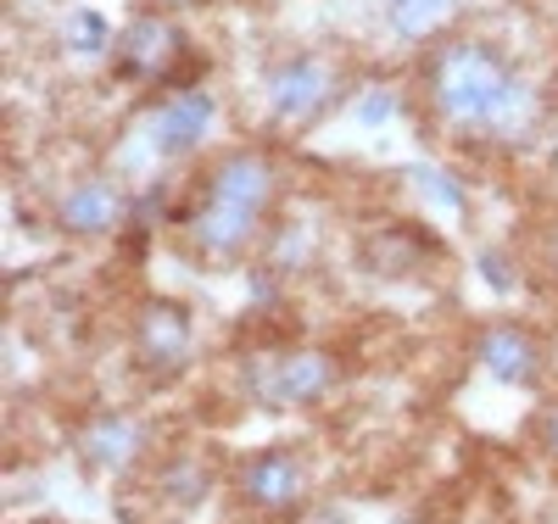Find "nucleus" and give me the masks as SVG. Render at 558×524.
<instances>
[{
    "label": "nucleus",
    "mask_w": 558,
    "mask_h": 524,
    "mask_svg": "<svg viewBox=\"0 0 558 524\" xmlns=\"http://www.w3.org/2000/svg\"><path fill=\"white\" fill-rule=\"evenodd\" d=\"M336 386V357L324 352H279L246 368V397L257 407H302Z\"/></svg>",
    "instance_id": "2"
},
{
    "label": "nucleus",
    "mask_w": 558,
    "mask_h": 524,
    "mask_svg": "<svg viewBox=\"0 0 558 524\" xmlns=\"http://www.w3.org/2000/svg\"><path fill=\"white\" fill-rule=\"evenodd\" d=\"M173 51H179V39H173V28H168L162 17H146V23H134V28H129V68L157 73Z\"/></svg>",
    "instance_id": "12"
},
{
    "label": "nucleus",
    "mask_w": 558,
    "mask_h": 524,
    "mask_svg": "<svg viewBox=\"0 0 558 524\" xmlns=\"http://www.w3.org/2000/svg\"><path fill=\"white\" fill-rule=\"evenodd\" d=\"M202 486H207V474H202L196 463H191V468H173V474H168V491H173L179 502H196V497H202Z\"/></svg>",
    "instance_id": "15"
},
{
    "label": "nucleus",
    "mask_w": 558,
    "mask_h": 524,
    "mask_svg": "<svg viewBox=\"0 0 558 524\" xmlns=\"http://www.w3.org/2000/svg\"><path fill=\"white\" fill-rule=\"evenodd\" d=\"M134 352L151 374H173L184 352H191V313L179 302H146L134 324Z\"/></svg>",
    "instance_id": "3"
},
{
    "label": "nucleus",
    "mask_w": 558,
    "mask_h": 524,
    "mask_svg": "<svg viewBox=\"0 0 558 524\" xmlns=\"http://www.w3.org/2000/svg\"><path fill=\"white\" fill-rule=\"evenodd\" d=\"M363 118H368V123H380V118H391V95H375V101L363 107Z\"/></svg>",
    "instance_id": "16"
},
{
    "label": "nucleus",
    "mask_w": 558,
    "mask_h": 524,
    "mask_svg": "<svg viewBox=\"0 0 558 524\" xmlns=\"http://www.w3.org/2000/svg\"><path fill=\"white\" fill-rule=\"evenodd\" d=\"M207 123H213V101H207V95H179V101H168L157 112V146L162 151H191L196 139L207 134Z\"/></svg>",
    "instance_id": "10"
},
{
    "label": "nucleus",
    "mask_w": 558,
    "mask_h": 524,
    "mask_svg": "<svg viewBox=\"0 0 558 524\" xmlns=\"http://www.w3.org/2000/svg\"><path fill=\"white\" fill-rule=\"evenodd\" d=\"M213 196L241 207V212H263L268 196H274V173L263 157H229L218 173H213Z\"/></svg>",
    "instance_id": "6"
},
{
    "label": "nucleus",
    "mask_w": 558,
    "mask_h": 524,
    "mask_svg": "<svg viewBox=\"0 0 558 524\" xmlns=\"http://www.w3.org/2000/svg\"><path fill=\"white\" fill-rule=\"evenodd\" d=\"M386 17L402 28V34H425L447 17V0H386Z\"/></svg>",
    "instance_id": "13"
},
{
    "label": "nucleus",
    "mask_w": 558,
    "mask_h": 524,
    "mask_svg": "<svg viewBox=\"0 0 558 524\" xmlns=\"http://www.w3.org/2000/svg\"><path fill=\"white\" fill-rule=\"evenodd\" d=\"M140 447H146V430H140L134 418H123V413H101V418L84 430V458H89V463H101V468H123V463H134Z\"/></svg>",
    "instance_id": "9"
},
{
    "label": "nucleus",
    "mask_w": 558,
    "mask_h": 524,
    "mask_svg": "<svg viewBox=\"0 0 558 524\" xmlns=\"http://www.w3.org/2000/svg\"><path fill=\"white\" fill-rule=\"evenodd\" d=\"M436 107L470 129H514L531 112L525 84L481 45H458L436 68Z\"/></svg>",
    "instance_id": "1"
},
{
    "label": "nucleus",
    "mask_w": 558,
    "mask_h": 524,
    "mask_svg": "<svg viewBox=\"0 0 558 524\" xmlns=\"http://www.w3.org/2000/svg\"><path fill=\"white\" fill-rule=\"evenodd\" d=\"M542 441H547V452L558 458V407L547 413V424H542Z\"/></svg>",
    "instance_id": "17"
},
{
    "label": "nucleus",
    "mask_w": 558,
    "mask_h": 524,
    "mask_svg": "<svg viewBox=\"0 0 558 524\" xmlns=\"http://www.w3.org/2000/svg\"><path fill=\"white\" fill-rule=\"evenodd\" d=\"M324 95H330V68H318V62H286L268 78V101L279 118H307Z\"/></svg>",
    "instance_id": "5"
},
{
    "label": "nucleus",
    "mask_w": 558,
    "mask_h": 524,
    "mask_svg": "<svg viewBox=\"0 0 558 524\" xmlns=\"http://www.w3.org/2000/svg\"><path fill=\"white\" fill-rule=\"evenodd\" d=\"M481 363L502 379V386H531L542 357H536V346L520 336L514 324H502V329H486L481 336Z\"/></svg>",
    "instance_id": "8"
},
{
    "label": "nucleus",
    "mask_w": 558,
    "mask_h": 524,
    "mask_svg": "<svg viewBox=\"0 0 558 524\" xmlns=\"http://www.w3.org/2000/svg\"><path fill=\"white\" fill-rule=\"evenodd\" d=\"M101 45H107V23H101L96 12H78V17H73V51L96 57Z\"/></svg>",
    "instance_id": "14"
},
{
    "label": "nucleus",
    "mask_w": 558,
    "mask_h": 524,
    "mask_svg": "<svg viewBox=\"0 0 558 524\" xmlns=\"http://www.w3.org/2000/svg\"><path fill=\"white\" fill-rule=\"evenodd\" d=\"M241 491H246L252 508L291 513V508L302 502V463H296V452H286V447L257 452V458L241 468Z\"/></svg>",
    "instance_id": "4"
},
{
    "label": "nucleus",
    "mask_w": 558,
    "mask_h": 524,
    "mask_svg": "<svg viewBox=\"0 0 558 524\" xmlns=\"http://www.w3.org/2000/svg\"><path fill=\"white\" fill-rule=\"evenodd\" d=\"M118 212H123L118 190H112V184H101V179L78 184L73 196L62 202V223H68L73 234H96V229H112V223H118Z\"/></svg>",
    "instance_id": "11"
},
{
    "label": "nucleus",
    "mask_w": 558,
    "mask_h": 524,
    "mask_svg": "<svg viewBox=\"0 0 558 524\" xmlns=\"http://www.w3.org/2000/svg\"><path fill=\"white\" fill-rule=\"evenodd\" d=\"M252 223H257V212H241V207L207 196V207L196 212V229L191 234H196V246L207 257H229V252H241L252 241Z\"/></svg>",
    "instance_id": "7"
}]
</instances>
